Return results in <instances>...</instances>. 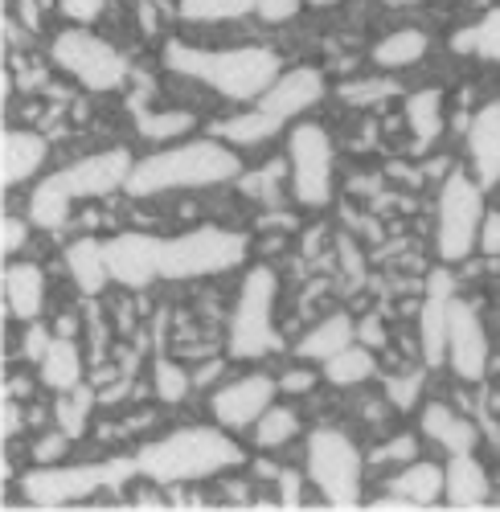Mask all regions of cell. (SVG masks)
<instances>
[{
	"label": "cell",
	"mask_w": 500,
	"mask_h": 512,
	"mask_svg": "<svg viewBox=\"0 0 500 512\" xmlns=\"http://www.w3.org/2000/svg\"><path fill=\"white\" fill-rule=\"evenodd\" d=\"M17 41H21V29H17V17H13V13H5V46H9V50H17Z\"/></svg>",
	"instance_id": "cell-55"
},
{
	"label": "cell",
	"mask_w": 500,
	"mask_h": 512,
	"mask_svg": "<svg viewBox=\"0 0 500 512\" xmlns=\"http://www.w3.org/2000/svg\"><path fill=\"white\" fill-rule=\"evenodd\" d=\"M107 246V271H111V283L128 287V291H144L152 287L160 275V263H164V238L156 234H140V230H123L115 238L103 242Z\"/></svg>",
	"instance_id": "cell-13"
},
{
	"label": "cell",
	"mask_w": 500,
	"mask_h": 512,
	"mask_svg": "<svg viewBox=\"0 0 500 512\" xmlns=\"http://www.w3.org/2000/svg\"><path fill=\"white\" fill-rule=\"evenodd\" d=\"M37 377H41V386L54 390V394L82 386V353L74 345V336H54L50 353L37 361Z\"/></svg>",
	"instance_id": "cell-27"
},
{
	"label": "cell",
	"mask_w": 500,
	"mask_h": 512,
	"mask_svg": "<svg viewBox=\"0 0 500 512\" xmlns=\"http://www.w3.org/2000/svg\"><path fill=\"white\" fill-rule=\"evenodd\" d=\"M275 394H279V381L271 373H246L210 390V414L226 431H246V426H255L275 406Z\"/></svg>",
	"instance_id": "cell-12"
},
{
	"label": "cell",
	"mask_w": 500,
	"mask_h": 512,
	"mask_svg": "<svg viewBox=\"0 0 500 512\" xmlns=\"http://www.w3.org/2000/svg\"><path fill=\"white\" fill-rule=\"evenodd\" d=\"M488 496H492V480L480 467V459L476 455H451L443 500L451 508H480V504H488Z\"/></svg>",
	"instance_id": "cell-23"
},
{
	"label": "cell",
	"mask_w": 500,
	"mask_h": 512,
	"mask_svg": "<svg viewBox=\"0 0 500 512\" xmlns=\"http://www.w3.org/2000/svg\"><path fill=\"white\" fill-rule=\"evenodd\" d=\"M324 74L316 70V66H291V70H283L271 87L255 99V107L259 111H267V115H275L279 123H296L304 111H312L320 99H324Z\"/></svg>",
	"instance_id": "cell-15"
},
{
	"label": "cell",
	"mask_w": 500,
	"mask_h": 512,
	"mask_svg": "<svg viewBox=\"0 0 500 512\" xmlns=\"http://www.w3.org/2000/svg\"><path fill=\"white\" fill-rule=\"evenodd\" d=\"M312 386H316V373L304 369V365H300V369H287V373L279 377V390H283V394H308Z\"/></svg>",
	"instance_id": "cell-50"
},
{
	"label": "cell",
	"mask_w": 500,
	"mask_h": 512,
	"mask_svg": "<svg viewBox=\"0 0 500 512\" xmlns=\"http://www.w3.org/2000/svg\"><path fill=\"white\" fill-rule=\"evenodd\" d=\"M177 13L189 25H218L255 13V0H177Z\"/></svg>",
	"instance_id": "cell-33"
},
{
	"label": "cell",
	"mask_w": 500,
	"mask_h": 512,
	"mask_svg": "<svg viewBox=\"0 0 500 512\" xmlns=\"http://www.w3.org/2000/svg\"><path fill=\"white\" fill-rule=\"evenodd\" d=\"M406 127H410V148L414 156H427L443 136V95L435 87L406 95Z\"/></svg>",
	"instance_id": "cell-24"
},
{
	"label": "cell",
	"mask_w": 500,
	"mask_h": 512,
	"mask_svg": "<svg viewBox=\"0 0 500 512\" xmlns=\"http://www.w3.org/2000/svg\"><path fill=\"white\" fill-rule=\"evenodd\" d=\"M107 9V0H58V13L74 25H95Z\"/></svg>",
	"instance_id": "cell-45"
},
{
	"label": "cell",
	"mask_w": 500,
	"mask_h": 512,
	"mask_svg": "<svg viewBox=\"0 0 500 512\" xmlns=\"http://www.w3.org/2000/svg\"><path fill=\"white\" fill-rule=\"evenodd\" d=\"M304 5H312V9H332V5H341V0H304Z\"/></svg>",
	"instance_id": "cell-57"
},
{
	"label": "cell",
	"mask_w": 500,
	"mask_h": 512,
	"mask_svg": "<svg viewBox=\"0 0 500 512\" xmlns=\"http://www.w3.org/2000/svg\"><path fill=\"white\" fill-rule=\"evenodd\" d=\"M304 9V0H255V17L267 25H287L296 21Z\"/></svg>",
	"instance_id": "cell-41"
},
{
	"label": "cell",
	"mask_w": 500,
	"mask_h": 512,
	"mask_svg": "<svg viewBox=\"0 0 500 512\" xmlns=\"http://www.w3.org/2000/svg\"><path fill=\"white\" fill-rule=\"evenodd\" d=\"M484 189L468 173H447L435 201V250L443 263H464L480 246Z\"/></svg>",
	"instance_id": "cell-9"
},
{
	"label": "cell",
	"mask_w": 500,
	"mask_h": 512,
	"mask_svg": "<svg viewBox=\"0 0 500 512\" xmlns=\"http://www.w3.org/2000/svg\"><path fill=\"white\" fill-rule=\"evenodd\" d=\"M50 345H54V332H50L46 324H37V320H33V324L25 328V336H21V353H25V361H33V365L50 353Z\"/></svg>",
	"instance_id": "cell-46"
},
{
	"label": "cell",
	"mask_w": 500,
	"mask_h": 512,
	"mask_svg": "<svg viewBox=\"0 0 500 512\" xmlns=\"http://www.w3.org/2000/svg\"><path fill=\"white\" fill-rule=\"evenodd\" d=\"M279 132H283V123H279L275 115L259 111V107L238 111V115H230V119H222V123H214V127H210V136L226 140L230 148H259V144L275 140Z\"/></svg>",
	"instance_id": "cell-26"
},
{
	"label": "cell",
	"mask_w": 500,
	"mask_h": 512,
	"mask_svg": "<svg viewBox=\"0 0 500 512\" xmlns=\"http://www.w3.org/2000/svg\"><path fill=\"white\" fill-rule=\"evenodd\" d=\"M70 209H74V197L54 177H46L33 189V197H29V222L37 230H46V234H58L70 222Z\"/></svg>",
	"instance_id": "cell-29"
},
{
	"label": "cell",
	"mask_w": 500,
	"mask_h": 512,
	"mask_svg": "<svg viewBox=\"0 0 500 512\" xmlns=\"http://www.w3.org/2000/svg\"><path fill=\"white\" fill-rule=\"evenodd\" d=\"M341 95H345L349 103H382V99L398 95V82H390V78H369V82H353V87H345Z\"/></svg>",
	"instance_id": "cell-39"
},
{
	"label": "cell",
	"mask_w": 500,
	"mask_h": 512,
	"mask_svg": "<svg viewBox=\"0 0 500 512\" xmlns=\"http://www.w3.org/2000/svg\"><path fill=\"white\" fill-rule=\"evenodd\" d=\"M21 431H25L21 402H17V394H5V402H0V435H5V443H13Z\"/></svg>",
	"instance_id": "cell-47"
},
{
	"label": "cell",
	"mask_w": 500,
	"mask_h": 512,
	"mask_svg": "<svg viewBox=\"0 0 500 512\" xmlns=\"http://www.w3.org/2000/svg\"><path fill=\"white\" fill-rule=\"evenodd\" d=\"M95 402H99V390L95 386H74V390H66V398L54 402V422L62 426L70 439L87 435V414H91Z\"/></svg>",
	"instance_id": "cell-34"
},
{
	"label": "cell",
	"mask_w": 500,
	"mask_h": 512,
	"mask_svg": "<svg viewBox=\"0 0 500 512\" xmlns=\"http://www.w3.org/2000/svg\"><path fill=\"white\" fill-rule=\"evenodd\" d=\"M17 82H21V91H41V87H50V70L46 62H37V58H13L9 62Z\"/></svg>",
	"instance_id": "cell-43"
},
{
	"label": "cell",
	"mask_w": 500,
	"mask_h": 512,
	"mask_svg": "<svg viewBox=\"0 0 500 512\" xmlns=\"http://www.w3.org/2000/svg\"><path fill=\"white\" fill-rule=\"evenodd\" d=\"M373 373H378V357H373L369 345H361V340H353L349 349H341L337 357H328L324 361V377L332 381V386H361V381H369Z\"/></svg>",
	"instance_id": "cell-30"
},
{
	"label": "cell",
	"mask_w": 500,
	"mask_h": 512,
	"mask_svg": "<svg viewBox=\"0 0 500 512\" xmlns=\"http://www.w3.org/2000/svg\"><path fill=\"white\" fill-rule=\"evenodd\" d=\"M41 0H13V13L21 17V29L25 33H41Z\"/></svg>",
	"instance_id": "cell-51"
},
{
	"label": "cell",
	"mask_w": 500,
	"mask_h": 512,
	"mask_svg": "<svg viewBox=\"0 0 500 512\" xmlns=\"http://www.w3.org/2000/svg\"><path fill=\"white\" fill-rule=\"evenodd\" d=\"M447 361L455 369V377L464 381H480L488 369V332L480 312L455 295L451 300V324H447Z\"/></svg>",
	"instance_id": "cell-14"
},
{
	"label": "cell",
	"mask_w": 500,
	"mask_h": 512,
	"mask_svg": "<svg viewBox=\"0 0 500 512\" xmlns=\"http://www.w3.org/2000/svg\"><path fill=\"white\" fill-rule=\"evenodd\" d=\"M460 54H476L484 62H500V5L488 9L472 29H460L451 41Z\"/></svg>",
	"instance_id": "cell-32"
},
{
	"label": "cell",
	"mask_w": 500,
	"mask_h": 512,
	"mask_svg": "<svg viewBox=\"0 0 500 512\" xmlns=\"http://www.w3.org/2000/svg\"><path fill=\"white\" fill-rule=\"evenodd\" d=\"M136 476H140L136 455L132 459H107V463H37L33 472L21 476V492L37 508H58V504H74L82 496H95L103 488L119 492Z\"/></svg>",
	"instance_id": "cell-4"
},
{
	"label": "cell",
	"mask_w": 500,
	"mask_h": 512,
	"mask_svg": "<svg viewBox=\"0 0 500 512\" xmlns=\"http://www.w3.org/2000/svg\"><path fill=\"white\" fill-rule=\"evenodd\" d=\"M283 168H287L283 160H271V164L263 168V173H250V177L242 173V177H238V185H242L250 197H267V205H275V197H279V193H275V181L283 177Z\"/></svg>",
	"instance_id": "cell-37"
},
{
	"label": "cell",
	"mask_w": 500,
	"mask_h": 512,
	"mask_svg": "<svg viewBox=\"0 0 500 512\" xmlns=\"http://www.w3.org/2000/svg\"><path fill=\"white\" fill-rule=\"evenodd\" d=\"M66 451H70V435L62 431V426H54V431H46L33 443V463H62Z\"/></svg>",
	"instance_id": "cell-40"
},
{
	"label": "cell",
	"mask_w": 500,
	"mask_h": 512,
	"mask_svg": "<svg viewBox=\"0 0 500 512\" xmlns=\"http://www.w3.org/2000/svg\"><path fill=\"white\" fill-rule=\"evenodd\" d=\"M296 435H300V414L291 410V406H279V402H275V406L255 422V443H259L263 451L287 447Z\"/></svg>",
	"instance_id": "cell-35"
},
{
	"label": "cell",
	"mask_w": 500,
	"mask_h": 512,
	"mask_svg": "<svg viewBox=\"0 0 500 512\" xmlns=\"http://www.w3.org/2000/svg\"><path fill=\"white\" fill-rule=\"evenodd\" d=\"M419 426H423V435H427L435 447H443L447 455H472L476 443H480L476 426H472L460 410H455V406H447V402H427Z\"/></svg>",
	"instance_id": "cell-21"
},
{
	"label": "cell",
	"mask_w": 500,
	"mask_h": 512,
	"mask_svg": "<svg viewBox=\"0 0 500 512\" xmlns=\"http://www.w3.org/2000/svg\"><path fill=\"white\" fill-rule=\"evenodd\" d=\"M386 492H390L394 500H402L406 508H431V504H443V492H447V467L427 463V459L402 463V472L390 476Z\"/></svg>",
	"instance_id": "cell-20"
},
{
	"label": "cell",
	"mask_w": 500,
	"mask_h": 512,
	"mask_svg": "<svg viewBox=\"0 0 500 512\" xmlns=\"http://www.w3.org/2000/svg\"><path fill=\"white\" fill-rule=\"evenodd\" d=\"M123 394H128V381H115V386H107V390H99V402L103 406H115Z\"/></svg>",
	"instance_id": "cell-54"
},
{
	"label": "cell",
	"mask_w": 500,
	"mask_h": 512,
	"mask_svg": "<svg viewBox=\"0 0 500 512\" xmlns=\"http://www.w3.org/2000/svg\"><path fill=\"white\" fill-rule=\"evenodd\" d=\"M50 144L33 127H5L0 132V185L17 189L25 181H33L41 168H46Z\"/></svg>",
	"instance_id": "cell-17"
},
{
	"label": "cell",
	"mask_w": 500,
	"mask_h": 512,
	"mask_svg": "<svg viewBox=\"0 0 500 512\" xmlns=\"http://www.w3.org/2000/svg\"><path fill=\"white\" fill-rule=\"evenodd\" d=\"M0 291H5V316L33 324L46 312V275L33 263H9L0 275Z\"/></svg>",
	"instance_id": "cell-19"
},
{
	"label": "cell",
	"mask_w": 500,
	"mask_h": 512,
	"mask_svg": "<svg viewBox=\"0 0 500 512\" xmlns=\"http://www.w3.org/2000/svg\"><path fill=\"white\" fill-rule=\"evenodd\" d=\"M242 177V156L226 140H177L144 160H136L128 193L132 197H160L177 189H214Z\"/></svg>",
	"instance_id": "cell-2"
},
{
	"label": "cell",
	"mask_w": 500,
	"mask_h": 512,
	"mask_svg": "<svg viewBox=\"0 0 500 512\" xmlns=\"http://www.w3.org/2000/svg\"><path fill=\"white\" fill-rule=\"evenodd\" d=\"M357 340H361V345H369V349H378V345H386V332H382V320H378V316H365V320L357 324Z\"/></svg>",
	"instance_id": "cell-52"
},
{
	"label": "cell",
	"mask_w": 500,
	"mask_h": 512,
	"mask_svg": "<svg viewBox=\"0 0 500 512\" xmlns=\"http://www.w3.org/2000/svg\"><path fill=\"white\" fill-rule=\"evenodd\" d=\"M74 328H78L74 316H62V320H58V336H74Z\"/></svg>",
	"instance_id": "cell-56"
},
{
	"label": "cell",
	"mask_w": 500,
	"mask_h": 512,
	"mask_svg": "<svg viewBox=\"0 0 500 512\" xmlns=\"http://www.w3.org/2000/svg\"><path fill=\"white\" fill-rule=\"evenodd\" d=\"M222 369H226L222 361H205V369L193 377V386H214V377H222Z\"/></svg>",
	"instance_id": "cell-53"
},
{
	"label": "cell",
	"mask_w": 500,
	"mask_h": 512,
	"mask_svg": "<svg viewBox=\"0 0 500 512\" xmlns=\"http://www.w3.org/2000/svg\"><path fill=\"white\" fill-rule=\"evenodd\" d=\"M357 340V320L349 312H332L324 320H316L304 336H300V345H296V357L300 361H328V357H337L341 349H349Z\"/></svg>",
	"instance_id": "cell-22"
},
{
	"label": "cell",
	"mask_w": 500,
	"mask_h": 512,
	"mask_svg": "<svg viewBox=\"0 0 500 512\" xmlns=\"http://www.w3.org/2000/svg\"><path fill=\"white\" fill-rule=\"evenodd\" d=\"M136 168V156L128 148H107V152H91L58 173H50L74 201H95V197H111L115 189H128V177Z\"/></svg>",
	"instance_id": "cell-11"
},
{
	"label": "cell",
	"mask_w": 500,
	"mask_h": 512,
	"mask_svg": "<svg viewBox=\"0 0 500 512\" xmlns=\"http://www.w3.org/2000/svg\"><path fill=\"white\" fill-rule=\"evenodd\" d=\"M193 127H197L193 111H177V107H169V111H136V132L148 144H177V140H185L193 132Z\"/></svg>",
	"instance_id": "cell-31"
},
{
	"label": "cell",
	"mask_w": 500,
	"mask_h": 512,
	"mask_svg": "<svg viewBox=\"0 0 500 512\" xmlns=\"http://www.w3.org/2000/svg\"><path fill=\"white\" fill-rule=\"evenodd\" d=\"M111 377H115V369H99L95 373V386H103V381H111Z\"/></svg>",
	"instance_id": "cell-58"
},
{
	"label": "cell",
	"mask_w": 500,
	"mask_h": 512,
	"mask_svg": "<svg viewBox=\"0 0 500 512\" xmlns=\"http://www.w3.org/2000/svg\"><path fill=\"white\" fill-rule=\"evenodd\" d=\"M25 242H29V222L17 218V213H5V222H0V254L13 259Z\"/></svg>",
	"instance_id": "cell-44"
},
{
	"label": "cell",
	"mask_w": 500,
	"mask_h": 512,
	"mask_svg": "<svg viewBox=\"0 0 500 512\" xmlns=\"http://www.w3.org/2000/svg\"><path fill=\"white\" fill-rule=\"evenodd\" d=\"M66 271L74 279V287L82 295H103V287L111 283V271H107V246L99 238H78L66 246Z\"/></svg>",
	"instance_id": "cell-25"
},
{
	"label": "cell",
	"mask_w": 500,
	"mask_h": 512,
	"mask_svg": "<svg viewBox=\"0 0 500 512\" xmlns=\"http://www.w3.org/2000/svg\"><path fill=\"white\" fill-rule=\"evenodd\" d=\"M427 50H431V37L423 29H394L369 50V58L378 70H406L414 62H423Z\"/></svg>",
	"instance_id": "cell-28"
},
{
	"label": "cell",
	"mask_w": 500,
	"mask_h": 512,
	"mask_svg": "<svg viewBox=\"0 0 500 512\" xmlns=\"http://www.w3.org/2000/svg\"><path fill=\"white\" fill-rule=\"evenodd\" d=\"M480 250L488 254V259H500V209L484 213V222H480Z\"/></svg>",
	"instance_id": "cell-48"
},
{
	"label": "cell",
	"mask_w": 500,
	"mask_h": 512,
	"mask_svg": "<svg viewBox=\"0 0 500 512\" xmlns=\"http://www.w3.org/2000/svg\"><path fill=\"white\" fill-rule=\"evenodd\" d=\"M304 476L332 508H357L365 488V455L337 426H316L304 443Z\"/></svg>",
	"instance_id": "cell-5"
},
{
	"label": "cell",
	"mask_w": 500,
	"mask_h": 512,
	"mask_svg": "<svg viewBox=\"0 0 500 512\" xmlns=\"http://www.w3.org/2000/svg\"><path fill=\"white\" fill-rule=\"evenodd\" d=\"M246 234L226 230V226H193L177 238H164V263L160 275L185 283V279H210V275H226L234 267H242L246 259Z\"/></svg>",
	"instance_id": "cell-7"
},
{
	"label": "cell",
	"mask_w": 500,
	"mask_h": 512,
	"mask_svg": "<svg viewBox=\"0 0 500 512\" xmlns=\"http://www.w3.org/2000/svg\"><path fill=\"white\" fill-rule=\"evenodd\" d=\"M386 394L398 410H414V402H419L423 394V373H402V377H390L386 381Z\"/></svg>",
	"instance_id": "cell-38"
},
{
	"label": "cell",
	"mask_w": 500,
	"mask_h": 512,
	"mask_svg": "<svg viewBox=\"0 0 500 512\" xmlns=\"http://www.w3.org/2000/svg\"><path fill=\"white\" fill-rule=\"evenodd\" d=\"M287 173H291V193L304 209H324L332 201V185H337V152H332V136L320 123H296L287 136Z\"/></svg>",
	"instance_id": "cell-10"
},
{
	"label": "cell",
	"mask_w": 500,
	"mask_h": 512,
	"mask_svg": "<svg viewBox=\"0 0 500 512\" xmlns=\"http://www.w3.org/2000/svg\"><path fill=\"white\" fill-rule=\"evenodd\" d=\"M451 300H455V279L447 267H435L427 279L423 312H419V345L427 369H439L447 361V324H451Z\"/></svg>",
	"instance_id": "cell-16"
},
{
	"label": "cell",
	"mask_w": 500,
	"mask_h": 512,
	"mask_svg": "<svg viewBox=\"0 0 500 512\" xmlns=\"http://www.w3.org/2000/svg\"><path fill=\"white\" fill-rule=\"evenodd\" d=\"M152 390H156V398L160 402H169V406H177V402H185L189 398V390H193V377L177 365V361H169V357H156L152 361Z\"/></svg>",
	"instance_id": "cell-36"
},
{
	"label": "cell",
	"mask_w": 500,
	"mask_h": 512,
	"mask_svg": "<svg viewBox=\"0 0 500 512\" xmlns=\"http://www.w3.org/2000/svg\"><path fill=\"white\" fill-rule=\"evenodd\" d=\"M275 300H279V275L271 267H250L242 275L238 304L230 316V357L234 361H259L283 345L275 332Z\"/></svg>",
	"instance_id": "cell-6"
},
{
	"label": "cell",
	"mask_w": 500,
	"mask_h": 512,
	"mask_svg": "<svg viewBox=\"0 0 500 512\" xmlns=\"http://www.w3.org/2000/svg\"><path fill=\"white\" fill-rule=\"evenodd\" d=\"M50 62L70 78L78 82L82 91H95V95H107V91H119L128 82V58H123L111 41L95 37L87 25L78 29H62L54 33L50 41Z\"/></svg>",
	"instance_id": "cell-8"
},
{
	"label": "cell",
	"mask_w": 500,
	"mask_h": 512,
	"mask_svg": "<svg viewBox=\"0 0 500 512\" xmlns=\"http://www.w3.org/2000/svg\"><path fill=\"white\" fill-rule=\"evenodd\" d=\"M275 484H279V504L283 508H300V488H304L300 472H291V467H287V472L275 476Z\"/></svg>",
	"instance_id": "cell-49"
},
{
	"label": "cell",
	"mask_w": 500,
	"mask_h": 512,
	"mask_svg": "<svg viewBox=\"0 0 500 512\" xmlns=\"http://www.w3.org/2000/svg\"><path fill=\"white\" fill-rule=\"evenodd\" d=\"M414 459H419V439L414 435H398L373 451V463H414Z\"/></svg>",
	"instance_id": "cell-42"
},
{
	"label": "cell",
	"mask_w": 500,
	"mask_h": 512,
	"mask_svg": "<svg viewBox=\"0 0 500 512\" xmlns=\"http://www.w3.org/2000/svg\"><path fill=\"white\" fill-rule=\"evenodd\" d=\"M468 160L484 193L500 185V103H484L468 123Z\"/></svg>",
	"instance_id": "cell-18"
},
{
	"label": "cell",
	"mask_w": 500,
	"mask_h": 512,
	"mask_svg": "<svg viewBox=\"0 0 500 512\" xmlns=\"http://www.w3.org/2000/svg\"><path fill=\"white\" fill-rule=\"evenodd\" d=\"M164 66H169L177 78L210 87L214 95H222L230 103H255L283 74L279 54L267 46L201 50V46H185V41H169V46H164Z\"/></svg>",
	"instance_id": "cell-3"
},
{
	"label": "cell",
	"mask_w": 500,
	"mask_h": 512,
	"mask_svg": "<svg viewBox=\"0 0 500 512\" xmlns=\"http://www.w3.org/2000/svg\"><path fill=\"white\" fill-rule=\"evenodd\" d=\"M246 455L242 447L226 435V426H177L164 439H152L136 451L140 476L164 488L177 484H197V480H214L226 476L234 467H242Z\"/></svg>",
	"instance_id": "cell-1"
}]
</instances>
